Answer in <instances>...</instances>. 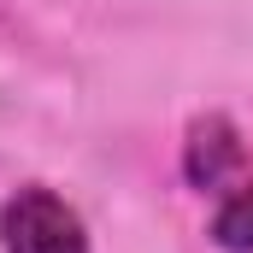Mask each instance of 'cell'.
I'll use <instances>...</instances> for the list:
<instances>
[{
    "label": "cell",
    "instance_id": "obj_1",
    "mask_svg": "<svg viewBox=\"0 0 253 253\" xmlns=\"http://www.w3.org/2000/svg\"><path fill=\"white\" fill-rule=\"evenodd\" d=\"M0 253H88V224L47 183H24L0 200Z\"/></svg>",
    "mask_w": 253,
    "mask_h": 253
},
{
    "label": "cell",
    "instance_id": "obj_2",
    "mask_svg": "<svg viewBox=\"0 0 253 253\" xmlns=\"http://www.w3.org/2000/svg\"><path fill=\"white\" fill-rule=\"evenodd\" d=\"M212 242H218L224 253H253V183L236 189L224 206H218V218H212Z\"/></svg>",
    "mask_w": 253,
    "mask_h": 253
}]
</instances>
